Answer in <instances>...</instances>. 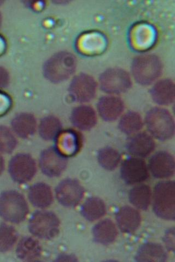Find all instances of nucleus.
I'll use <instances>...</instances> for the list:
<instances>
[{"mask_svg": "<svg viewBox=\"0 0 175 262\" xmlns=\"http://www.w3.org/2000/svg\"><path fill=\"white\" fill-rule=\"evenodd\" d=\"M60 225V220L54 212L39 210L31 216L29 229L30 232L38 238L50 240L59 233Z\"/></svg>", "mask_w": 175, "mask_h": 262, "instance_id": "6", "label": "nucleus"}, {"mask_svg": "<svg viewBox=\"0 0 175 262\" xmlns=\"http://www.w3.org/2000/svg\"><path fill=\"white\" fill-rule=\"evenodd\" d=\"M96 108L99 116L102 120L113 122L122 116L125 110V104L121 97L108 95L99 98Z\"/></svg>", "mask_w": 175, "mask_h": 262, "instance_id": "14", "label": "nucleus"}, {"mask_svg": "<svg viewBox=\"0 0 175 262\" xmlns=\"http://www.w3.org/2000/svg\"><path fill=\"white\" fill-rule=\"evenodd\" d=\"M115 219L120 230L127 234L137 231L141 222L139 211L128 206L122 207L118 210L115 214Z\"/></svg>", "mask_w": 175, "mask_h": 262, "instance_id": "18", "label": "nucleus"}, {"mask_svg": "<svg viewBox=\"0 0 175 262\" xmlns=\"http://www.w3.org/2000/svg\"><path fill=\"white\" fill-rule=\"evenodd\" d=\"M11 125L14 134L22 139L32 137L37 128L35 117L29 113L16 115L12 121Z\"/></svg>", "mask_w": 175, "mask_h": 262, "instance_id": "20", "label": "nucleus"}, {"mask_svg": "<svg viewBox=\"0 0 175 262\" xmlns=\"http://www.w3.org/2000/svg\"><path fill=\"white\" fill-rule=\"evenodd\" d=\"M144 126V121L141 115L135 111H129L121 116L119 128L126 135H132L139 133Z\"/></svg>", "mask_w": 175, "mask_h": 262, "instance_id": "28", "label": "nucleus"}, {"mask_svg": "<svg viewBox=\"0 0 175 262\" xmlns=\"http://www.w3.org/2000/svg\"><path fill=\"white\" fill-rule=\"evenodd\" d=\"M5 169V161L1 155H0V176H1Z\"/></svg>", "mask_w": 175, "mask_h": 262, "instance_id": "37", "label": "nucleus"}, {"mask_svg": "<svg viewBox=\"0 0 175 262\" xmlns=\"http://www.w3.org/2000/svg\"><path fill=\"white\" fill-rule=\"evenodd\" d=\"M8 171L13 181L18 184H26L35 177L37 171L36 163L29 154H18L11 159Z\"/></svg>", "mask_w": 175, "mask_h": 262, "instance_id": "9", "label": "nucleus"}, {"mask_svg": "<svg viewBox=\"0 0 175 262\" xmlns=\"http://www.w3.org/2000/svg\"><path fill=\"white\" fill-rule=\"evenodd\" d=\"M5 42L3 38L0 37V55L4 53L5 49Z\"/></svg>", "mask_w": 175, "mask_h": 262, "instance_id": "38", "label": "nucleus"}, {"mask_svg": "<svg viewBox=\"0 0 175 262\" xmlns=\"http://www.w3.org/2000/svg\"><path fill=\"white\" fill-rule=\"evenodd\" d=\"M11 106L10 98L5 94L0 93V115L5 113Z\"/></svg>", "mask_w": 175, "mask_h": 262, "instance_id": "34", "label": "nucleus"}, {"mask_svg": "<svg viewBox=\"0 0 175 262\" xmlns=\"http://www.w3.org/2000/svg\"><path fill=\"white\" fill-rule=\"evenodd\" d=\"M77 60L72 53L63 51L53 55L43 67L45 77L51 83L59 84L68 80L76 71Z\"/></svg>", "mask_w": 175, "mask_h": 262, "instance_id": "1", "label": "nucleus"}, {"mask_svg": "<svg viewBox=\"0 0 175 262\" xmlns=\"http://www.w3.org/2000/svg\"><path fill=\"white\" fill-rule=\"evenodd\" d=\"M2 24V15L1 13H0V26H1Z\"/></svg>", "mask_w": 175, "mask_h": 262, "instance_id": "39", "label": "nucleus"}, {"mask_svg": "<svg viewBox=\"0 0 175 262\" xmlns=\"http://www.w3.org/2000/svg\"><path fill=\"white\" fill-rule=\"evenodd\" d=\"M165 243L166 247L169 250H174V229H170L169 231L166 233L165 236Z\"/></svg>", "mask_w": 175, "mask_h": 262, "instance_id": "36", "label": "nucleus"}, {"mask_svg": "<svg viewBox=\"0 0 175 262\" xmlns=\"http://www.w3.org/2000/svg\"><path fill=\"white\" fill-rule=\"evenodd\" d=\"M105 38L98 33H89L83 36L79 40V47L80 50L88 54H96L104 48Z\"/></svg>", "mask_w": 175, "mask_h": 262, "instance_id": "29", "label": "nucleus"}, {"mask_svg": "<svg viewBox=\"0 0 175 262\" xmlns=\"http://www.w3.org/2000/svg\"><path fill=\"white\" fill-rule=\"evenodd\" d=\"M148 168L155 178H170L174 174L175 163L173 156L168 151H158L150 158Z\"/></svg>", "mask_w": 175, "mask_h": 262, "instance_id": "13", "label": "nucleus"}, {"mask_svg": "<svg viewBox=\"0 0 175 262\" xmlns=\"http://www.w3.org/2000/svg\"><path fill=\"white\" fill-rule=\"evenodd\" d=\"M70 121L73 126L81 130H89L97 124L98 117L95 110L90 105L81 104L71 112Z\"/></svg>", "mask_w": 175, "mask_h": 262, "instance_id": "17", "label": "nucleus"}, {"mask_svg": "<svg viewBox=\"0 0 175 262\" xmlns=\"http://www.w3.org/2000/svg\"><path fill=\"white\" fill-rule=\"evenodd\" d=\"M174 181L164 180L155 185L153 194V210L158 217L165 220H174Z\"/></svg>", "mask_w": 175, "mask_h": 262, "instance_id": "4", "label": "nucleus"}, {"mask_svg": "<svg viewBox=\"0 0 175 262\" xmlns=\"http://www.w3.org/2000/svg\"><path fill=\"white\" fill-rule=\"evenodd\" d=\"M37 129L40 137L44 140L52 141H55L62 132L63 125L59 118L48 116L41 119Z\"/></svg>", "mask_w": 175, "mask_h": 262, "instance_id": "24", "label": "nucleus"}, {"mask_svg": "<svg viewBox=\"0 0 175 262\" xmlns=\"http://www.w3.org/2000/svg\"><path fill=\"white\" fill-rule=\"evenodd\" d=\"M28 213V203L20 192L8 190L0 194V216L7 222L20 224Z\"/></svg>", "mask_w": 175, "mask_h": 262, "instance_id": "5", "label": "nucleus"}, {"mask_svg": "<svg viewBox=\"0 0 175 262\" xmlns=\"http://www.w3.org/2000/svg\"><path fill=\"white\" fill-rule=\"evenodd\" d=\"M152 198L151 188L146 184H138L132 188L129 193L130 203L140 210H147L151 204Z\"/></svg>", "mask_w": 175, "mask_h": 262, "instance_id": "26", "label": "nucleus"}, {"mask_svg": "<svg viewBox=\"0 0 175 262\" xmlns=\"http://www.w3.org/2000/svg\"><path fill=\"white\" fill-rule=\"evenodd\" d=\"M28 198L36 208L41 209L48 208L53 202L52 188L44 183H36L30 187Z\"/></svg>", "mask_w": 175, "mask_h": 262, "instance_id": "21", "label": "nucleus"}, {"mask_svg": "<svg viewBox=\"0 0 175 262\" xmlns=\"http://www.w3.org/2000/svg\"><path fill=\"white\" fill-rule=\"evenodd\" d=\"M55 141L56 149L67 158L76 155L82 145L81 136L73 130L62 131Z\"/></svg>", "mask_w": 175, "mask_h": 262, "instance_id": "19", "label": "nucleus"}, {"mask_svg": "<svg viewBox=\"0 0 175 262\" xmlns=\"http://www.w3.org/2000/svg\"><path fill=\"white\" fill-rule=\"evenodd\" d=\"M68 158L58 150L55 146L49 147L40 154V169L48 177H59L67 168Z\"/></svg>", "mask_w": 175, "mask_h": 262, "instance_id": "10", "label": "nucleus"}, {"mask_svg": "<svg viewBox=\"0 0 175 262\" xmlns=\"http://www.w3.org/2000/svg\"><path fill=\"white\" fill-rule=\"evenodd\" d=\"M13 130L5 126H0V152L11 154L17 145V140Z\"/></svg>", "mask_w": 175, "mask_h": 262, "instance_id": "33", "label": "nucleus"}, {"mask_svg": "<svg viewBox=\"0 0 175 262\" xmlns=\"http://www.w3.org/2000/svg\"><path fill=\"white\" fill-rule=\"evenodd\" d=\"M121 177L124 183L128 185L143 183L149 177L148 166L143 159L129 158L122 163Z\"/></svg>", "mask_w": 175, "mask_h": 262, "instance_id": "12", "label": "nucleus"}, {"mask_svg": "<svg viewBox=\"0 0 175 262\" xmlns=\"http://www.w3.org/2000/svg\"><path fill=\"white\" fill-rule=\"evenodd\" d=\"M97 88V82L92 76L81 73L72 78L68 91L74 102L84 104L94 99Z\"/></svg>", "mask_w": 175, "mask_h": 262, "instance_id": "8", "label": "nucleus"}, {"mask_svg": "<svg viewBox=\"0 0 175 262\" xmlns=\"http://www.w3.org/2000/svg\"><path fill=\"white\" fill-rule=\"evenodd\" d=\"M106 207L104 202L100 198L91 196L82 205V215L89 222H94L106 214Z\"/></svg>", "mask_w": 175, "mask_h": 262, "instance_id": "27", "label": "nucleus"}, {"mask_svg": "<svg viewBox=\"0 0 175 262\" xmlns=\"http://www.w3.org/2000/svg\"><path fill=\"white\" fill-rule=\"evenodd\" d=\"M97 159L102 168L108 171H113L119 166L122 156L118 150L107 146L99 150Z\"/></svg>", "mask_w": 175, "mask_h": 262, "instance_id": "30", "label": "nucleus"}, {"mask_svg": "<svg viewBox=\"0 0 175 262\" xmlns=\"http://www.w3.org/2000/svg\"><path fill=\"white\" fill-rule=\"evenodd\" d=\"M93 235L96 243L108 245L116 240L118 236V230L111 220L104 219L94 226Z\"/></svg>", "mask_w": 175, "mask_h": 262, "instance_id": "22", "label": "nucleus"}, {"mask_svg": "<svg viewBox=\"0 0 175 262\" xmlns=\"http://www.w3.org/2000/svg\"><path fill=\"white\" fill-rule=\"evenodd\" d=\"M152 101L160 106H168L172 104L175 98L174 81L169 78H164L155 82L149 90Z\"/></svg>", "mask_w": 175, "mask_h": 262, "instance_id": "16", "label": "nucleus"}, {"mask_svg": "<svg viewBox=\"0 0 175 262\" xmlns=\"http://www.w3.org/2000/svg\"><path fill=\"white\" fill-rule=\"evenodd\" d=\"M55 196L63 206L74 208L78 206L85 195L84 188L77 180L65 179L55 188Z\"/></svg>", "mask_w": 175, "mask_h": 262, "instance_id": "11", "label": "nucleus"}, {"mask_svg": "<svg viewBox=\"0 0 175 262\" xmlns=\"http://www.w3.org/2000/svg\"><path fill=\"white\" fill-rule=\"evenodd\" d=\"M155 143L153 137L146 132L132 135L127 140L126 149L133 157L146 158L155 150Z\"/></svg>", "mask_w": 175, "mask_h": 262, "instance_id": "15", "label": "nucleus"}, {"mask_svg": "<svg viewBox=\"0 0 175 262\" xmlns=\"http://www.w3.org/2000/svg\"><path fill=\"white\" fill-rule=\"evenodd\" d=\"M163 70L161 59L152 54L136 56L131 65L132 76L141 86H149L154 83L162 76Z\"/></svg>", "mask_w": 175, "mask_h": 262, "instance_id": "2", "label": "nucleus"}, {"mask_svg": "<svg viewBox=\"0 0 175 262\" xmlns=\"http://www.w3.org/2000/svg\"><path fill=\"white\" fill-rule=\"evenodd\" d=\"M132 85L130 74L121 68L108 69L99 78L100 89L108 95L116 96L126 93Z\"/></svg>", "mask_w": 175, "mask_h": 262, "instance_id": "7", "label": "nucleus"}, {"mask_svg": "<svg viewBox=\"0 0 175 262\" xmlns=\"http://www.w3.org/2000/svg\"><path fill=\"white\" fill-rule=\"evenodd\" d=\"M154 30L147 25H141L132 32L133 45L138 49H146L151 46L155 39Z\"/></svg>", "mask_w": 175, "mask_h": 262, "instance_id": "31", "label": "nucleus"}, {"mask_svg": "<svg viewBox=\"0 0 175 262\" xmlns=\"http://www.w3.org/2000/svg\"><path fill=\"white\" fill-rule=\"evenodd\" d=\"M145 124L152 137L162 142L169 140L174 135V120L171 113L160 106H154L146 113Z\"/></svg>", "mask_w": 175, "mask_h": 262, "instance_id": "3", "label": "nucleus"}, {"mask_svg": "<svg viewBox=\"0 0 175 262\" xmlns=\"http://www.w3.org/2000/svg\"><path fill=\"white\" fill-rule=\"evenodd\" d=\"M18 234L15 229L7 224L0 225V252L11 250L17 241Z\"/></svg>", "mask_w": 175, "mask_h": 262, "instance_id": "32", "label": "nucleus"}, {"mask_svg": "<svg viewBox=\"0 0 175 262\" xmlns=\"http://www.w3.org/2000/svg\"><path fill=\"white\" fill-rule=\"evenodd\" d=\"M42 252L40 243L33 237L25 236L20 241L16 247V256L21 260L27 261L38 258Z\"/></svg>", "mask_w": 175, "mask_h": 262, "instance_id": "25", "label": "nucleus"}, {"mask_svg": "<svg viewBox=\"0 0 175 262\" xmlns=\"http://www.w3.org/2000/svg\"><path fill=\"white\" fill-rule=\"evenodd\" d=\"M168 258L167 252L160 244L148 242L141 246L137 252V261H166Z\"/></svg>", "mask_w": 175, "mask_h": 262, "instance_id": "23", "label": "nucleus"}, {"mask_svg": "<svg viewBox=\"0 0 175 262\" xmlns=\"http://www.w3.org/2000/svg\"><path fill=\"white\" fill-rule=\"evenodd\" d=\"M9 83V73L5 68L0 67V89L6 88Z\"/></svg>", "mask_w": 175, "mask_h": 262, "instance_id": "35", "label": "nucleus"}]
</instances>
